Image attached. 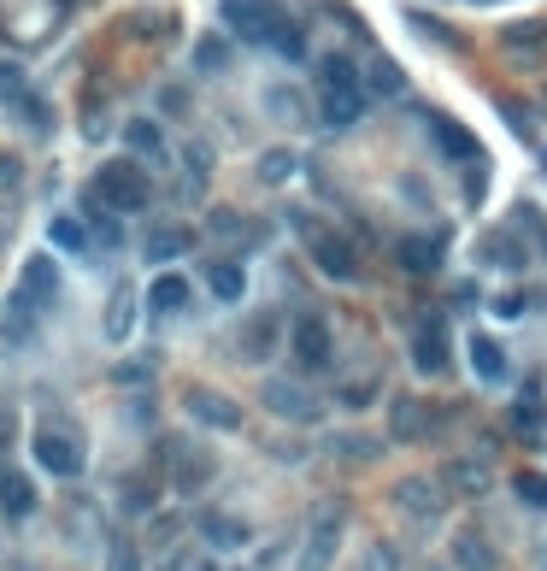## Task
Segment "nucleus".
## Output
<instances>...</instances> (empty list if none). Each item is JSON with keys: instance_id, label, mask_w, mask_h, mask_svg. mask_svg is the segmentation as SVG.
I'll return each instance as SVG.
<instances>
[{"instance_id": "nucleus-1", "label": "nucleus", "mask_w": 547, "mask_h": 571, "mask_svg": "<svg viewBox=\"0 0 547 571\" xmlns=\"http://www.w3.org/2000/svg\"><path fill=\"white\" fill-rule=\"evenodd\" d=\"M95 195L124 218V213H147L154 207V177L141 171V159H107L95 171Z\"/></svg>"}, {"instance_id": "nucleus-2", "label": "nucleus", "mask_w": 547, "mask_h": 571, "mask_svg": "<svg viewBox=\"0 0 547 571\" xmlns=\"http://www.w3.org/2000/svg\"><path fill=\"white\" fill-rule=\"evenodd\" d=\"M218 12L242 42H260V48H271L289 24V12L277 7V0H218Z\"/></svg>"}, {"instance_id": "nucleus-3", "label": "nucleus", "mask_w": 547, "mask_h": 571, "mask_svg": "<svg viewBox=\"0 0 547 571\" xmlns=\"http://www.w3.org/2000/svg\"><path fill=\"white\" fill-rule=\"evenodd\" d=\"M306 254H312V265H319L330 283H353V277H360V248H353L348 236H335V230H312Z\"/></svg>"}, {"instance_id": "nucleus-4", "label": "nucleus", "mask_w": 547, "mask_h": 571, "mask_svg": "<svg viewBox=\"0 0 547 571\" xmlns=\"http://www.w3.org/2000/svg\"><path fill=\"white\" fill-rule=\"evenodd\" d=\"M265 406H271L277 419H289V424H319V419H324V406L312 401L294 377H265Z\"/></svg>"}, {"instance_id": "nucleus-5", "label": "nucleus", "mask_w": 547, "mask_h": 571, "mask_svg": "<svg viewBox=\"0 0 547 571\" xmlns=\"http://www.w3.org/2000/svg\"><path fill=\"white\" fill-rule=\"evenodd\" d=\"M30 454H36L41 472H53V478H77L82 472V442L66 436V431H36Z\"/></svg>"}, {"instance_id": "nucleus-6", "label": "nucleus", "mask_w": 547, "mask_h": 571, "mask_svg": "<svg viewBox=\"0 0 547 571\" xmlns=\"http://www.w3.org/2000/svg\"><path fill=\"white\" fill-rule=\"evenodd\" d=\"M342 536H348L342 513L312 519V530H306V548H301V571H330V565H335V554H342Z\"/></svg>"}, {"instance_id": "nucleus-7", "label": "nucleus", "mask_w": 547, "mask_h": 571, "mask_svg": "<svg viewBox=\"0 0 547 571\" xmlns=\"http://www.w3.org/2000/svg\"><path fill=\"white\" fill-rule=\"evenodd\" d=\"M183 413L195 419V424H206V431H242V406L229 401V395H218V390H188L183 395Z\"/></svg>"}, {"instance_id": "nucleus-8", "label": "nucleus", "mask_w": 547, "mask_h": 571, "mask_svg": "<svg viewBox=\"0 0 547 571\" xmlns=\"http://www.w3.org/2000/svg\"><path fill=\"white\" fill-rule=\"evenodd\" d=\"M394 506L418 524H436L448 513V495H441V483H430V478H407V483H394Z\"/></svg>"}, {"instance_id": "nucleus-9", "label": "nucleus", "mask_w": 547, "mask_h": 571, "mask_svg": "<svg viewBox=\"0 0 547 571\" xmlns=\"http://www.w3.org/2000/svg\"><path fill=\"white\" fill-rule=\"evenodd\" d=\"M188 277L183 272H159L154 283H147V318L154 324H165V318H177V313H188Z\"/></svg>"}, {"instance_id": "nucleus-10", "label": "nucleus", "mask_w": 547, "mask_h": 571, "mask_svg": "<svg viewBox=\"0 0 547 571\" xmlns=\"http://www.w3.org/2000/svg\"><path fill=\"white\" fill-rule=\"evenodd\" d=\"M289 342H294V360H301L306 372H324L330 354H335V342H330V324H324V318H301Z\"/></svg>"}, {"instance_id": "nucleus-11", "label": "nucleus", "mask_w": 547, "mask_h": 571, "mask_svg": "<svg viewBox=\"0 0 547 571\" xmlns=\"http://www.w3.org/2000/svg\"><path fill=\"white\" fill-rule=\"evenodd\" d=\"M430 419H441V413H436L430 401H418V395H401V401L389 406V424H394V436H401V442H424L436 431Z\"/></svg>"}, {"instance_id": "nucleus-12", "label": "nucleus", "mask_w": 547, "mask_h": 571, "mask_svg": "<svg viewBox=\"0 0 547 571\" xmlns=\"http://www.w3.org/2000/svg\"><path fill=\"white\" fill-rule=\"evenodd\" d=\"M430 130H436V148L448 154V159H459V166H477V159H482V148H477V136H471L466 125H453V118H441V112H430Z\"/></svg>"}, {"instance_id": "nucleus-13", "label": "nucleus", "mask_w": 547, "mask_h": 571, "mask_svg": "<svg viewBox=\"0 0 547 571\" xmlns=\"http://www.w3.org/2000/svg\"><path fill=\"white\" fill-rule=\"evenodd\" d=\"M319 89L324 95H365V71L348 53H324L319 59Z\"/></svg>"}, {"instance_id": "nucleus-14", "label": "nucleus", "mask_w": 547, "mask_h": 571, "mask_svg": "<svg viewBox=\"0 0 547 571\" xmlns=\"http://www.w3.org/2000/svg\"><path fill=\"white\" fill-rule=\"evenodd\" d=\"M30 301V307H48V301L59 295V265L48 259V254H30L25 259V289H18Z\"/></svg>"}, {"instance_id": "nucleus-15", "label": "nucleus", "mask_w": 547, "mask_h": 571, "mask_svg": "<svg viewBox=\"0 0 547 571\" xmlns=\"http://www.w3.org/2000/svg\"><path fill=\"white\" fill-rule=\"evenodd\" d=\"M441 248H448V242H441L436 230H430V236H401V248H394V259H401L407 272H418V277H430L436 265H441Z\"/></svg>"}, {"instance_id": "nucleus-16", "label": "nucleus", "mask_w": 547, "mask_h": 571, "mask_svg": "<svg viewBox=\"0 0 547 571\" xmlns=\"http://www.w3.org/2000/svg\"><path fill=\"white\" fill-rule=\"evenodd\" d=\"M500 48L518 53V59H536L547 48V18H518V24L500 30Z\"/></svg>"}, {"instance_id": "nucleus-17", "label": "nucleus", "mask_w": 547, "mask_h": 571, "mask_svg": "<svg viewBox=\"0 0 547 571\" xmlns=\"http://www.w3.org/2000/svg\"><path fill=\"white\" fill-rule=\"evenodd\" d=\"M206 289H213V301H224V307H236V301L247 295V272L236 259H213L206 265Z\"/></svg>"}, {"instance_id": "nucleus-18", "label": "nucleus", "mask_w": 547, "mask_h": 571, "mask_svg": "<svg viewBox=\"0 0 547 571\" xmlns=\"http://www.w3.org/2000/svg\"><path fill=\"white\" fill-rule=\"evenodd\" d=\"M36 483L25 478V472H0V513L7 519H30L36 513Z\"/></svg>"}, {"instance_id": "nucleus-19", "label": "nucleus", "mask_w": 547, "mask_h": 571, "mask_svg": "<svg viewBox=\"0 0 547 571\" xmlns=\"http://www.w3.org/2000/svg\"><path fill=\"white\" fill-rule=\"evenodd\" d=\"M412 365H418L424 377L448 372V342H441L436 324H424V331H412Z\"/></svg>"}, {"instance_id": "nucleus-20", "label": "nucleus", "mask_w": 547, "mask_h": 571, "mask_svg": "<svg viewBox=\"0 0 547 571\" xmlns=\"http://www.w3.org/2000/svg\"><path fill=\"white\" fill-rule=\"evenodd\" d=\"M471 372L477 383H507V354H500V342L495 336H471Z\"/></svg>"}, {"instance_id": "nucleus-21", "label": "nucleus", "mask_w": 547, "mask_h": 571, "mask_svg": "<svg viewBox=\"0 0 547 571\" xmlns=\"http://www.w3.org/2000/svg\"><path fill=\"white\" fill-rule=\"evenodd\" d=\"M201 536L213 542V548H247V542H254V524H242V519H229V513H206L201 519Z\"/></svg>"}, {"instance_id": "nucleus-22", "label": "nucleus", "mask_w": 547, "mask_h": 571, "mask_svg": "<svg viewBox=\"0 0 547 571\" xmlns=\"http://www.w3.org/2000/svg\"><path fill=\"white\" fill-rule=\"evenodd\" d=\"M48 236H53V248H66V254H95V230L82 218H71V213H59L53 224H48Z\"/></svg>"}, {"instance_id": "nucleus-23", "label": "nucleus", "mask_w": 547, "mask_h": 571, "mask_svg": "<svg viewBox=\"0 0 547 571\" xmlns=\"http://www.w3.org/2000/svg\"><path fill=\"white\" fill-rule=\"evenodd\" d=\"M453 565L459 571H495V548L477 536V530H459L453 536Z\"/></svg>"}, {"instance_id": "nucleus-24", "label": "nucleus", "mask_w": 547, "mask_h": 571, "mask_svg": "<svg viewBox=\"0 0 547 571\" xmlns=\"http://www.w3.org/2000/svg\"><path fill=\"white\" fill-rule=\"evenodd\" d=\"M124 148L141 154V159H165V136H159L154 118H130V125H124Z\"/></svg>"}, {"instance_id": "nucleus-25", "label": "nucleus", "mask_w": 547, "mask_h": 571, "mask_svg": "<svg viewBox=\"0 0 547 571\" xmlns=\"http://www.w3.org/2000/svg\"><path fill=\"white\" fill-rule=\"evenodd\" d=\"M77 218L89 224V230H95L100 242H124V236H118V230H124V218H118V213H113L100 195H89V200H82V213H77Z\"/></svg>"}, {"instance_id": "nucleus-26", "label": "nucleus", "mask_w": 547, "mask_h": 571, "mask_svg": "<svg viewBox=\"0 0 547 571\" xmlns=\"http://www.w3.org/2000/svg\"><path fill=\"white\" fill-rule=\"evenodd\" d=\"M188 248H195V230H183V224H172V230H154V242H147V259L165 265V259H183Z\"/></svg>"}, {"instance_id": "nucleus-27", "label": "nucleus", "mask_w": 547, "mask_h": 571, "mask_svg": "<svg viewBox=\"0 0 547 571\" xmlns=\"http://www.w3.org/2000/svg\"><path fill=\"white\" fill-rule=\"evenodd\" d=\"M130 331H136V289H113V301H107V336L124 342Z\"/></svg>"}, {"instance_id": "nucleus-28", "label": "nucleus", "mask_w": 547, "mask_h": 571, "mask_svg": "<svg viewBox=\"0 0 547 571\" xmlns=\"http://www.w3.org/2000/svg\"><path fill=\"white\" fill-rule=\"evenodd\" d=\"M319 107H324L330 125H353V118H365L371 95H319Z\"/></svg>"}, {"instance_id": "nucleus-29", "label": "nucleus", "mask_w": 547, "mask_h": 571, "mask_svg": "<svg viewBox=\"0 0 547 571\" xmlns=\"http://www.w3.org/2000/svg\"><path fill=\"white\" fill-rule=\"evenodd\" d=\"M365 95H407L401 66H389V59H371V66H365Z\"/></svg>"}, {"instance_id": "nucleus-30", "label": "nucleus", "mask_w": 547, "mask_h": 571, "mask_svg": "<svg viewBox=\"0 0 547 571\" xmlns=\"http://www.w3.org/2000/svg\"><path fill=\"white\" fill-rule=\"evenodd\" d=\"M482 265H500V272H524V248L512 236H500V242H482Z\"/></svg>"}, {"instance_id": "nucleus-31", "label": "nucleus", "mask_w": 547, "mask_h": 571, "mask_svg": "<svg viewBox=\"0 0 547 571\" xmlns=\"http://www.w3.org/2000/svg\"><path fill=\"white\" fill-rule=\"evenodd\" d=\"M271 342H277V324H271V318H254V324H242V354H247V360L271 354Z\"/></svg>"}, {"instance_id": "nucleus-32", "label": "nucleus", "mask_w": 547, "mask_h": 571, "mask_svg": "<svg viewBox=\"0 0 547 571\" xmlns=\"http://www.w3.org/2000/svg\"><path fill=\"white\" fill-rule=\"evenodd\" d=\"M512 495L524 506H536V513H547V472H518L512 478Z\"/></svg>"}, {"instance_id": "nucleus-33", "label": "nucleus", "mask_w": 547, "mask_h": 571, "mask_svg": "<svg viewBox=\"0 0 547 571\" xmlns=\"http://www.w3.org/2000/svg\"><path fill=\"white\" fill-rule=\"evenodd\" d=\"M448 472H453V483L466 489V495H482V489H489V478H482V460H453Z\"/></svg>"}, {"instance_id": "nucleus-34", "label": "nucleus", "mask_w": 547, "mask_h": 571, "mask_svg": "<svg viewBox=\"0 0 547 571\" xmlns=\"http://www.w3.org/2000/svg\"><path fill=\"white\" fill-rule=\"evenodd\" d=\"M154 495H159V489L147 483V478H136V483H124V489H118L124 513H147V506H154Z\"/></svg>"}, {"instance_id": "nucleus-35", "label": "nucleus", "mask_w": 547, "mask_h": 571, "mask_svg": "<svg viewBox=\"0 0 547 571\" xmlns=\"http://www.w3.org/2000/svg\"><path fill=\"white\" fill-rule=\"evenodd\" d=\"M195 66H201V71H224V66H229V42H218V36H206V42L195 48Z\"/></svg>"}, {"instance_id": "nucleus-36", "label": "nucleus", "mask_w": 547, "mask_h": 571, "mask_svg": "<svg viewBox=\"0 0 547 571\" xmlns=\"http://www.w3.org/2000/svg\"><path fill=\"white\" fill-rule=\"evenodd\" d=\"M271 53H283V59H306V36H301V24H294V18L283 24L277 42H271Z\"/></svg>"}, {"instance_id": "nucleus-37", "label": "nucleus", "mask_w": 547, "mask_h": 571, "mask_svg": "<svg viewBox=\"0 0 547 571\" xmlns=\"http://www.w3.org/2000/svg\"><path fill=\"white\" fill-rule=\"evenodd\" d=\"M206 472H213V465H206L201 454H183V472H177V489H201V483H206Z\"/></svg>"}, {"instance_id": "nucleus-38", "label": "nucleus", "mask_w": 547, "mask_h": 571, "mask_svg": "<svg viewBox=\"0 0 547 571\" xmlns=\"http://www.w3.org/2000/svg\"><path fill=\"white\" fill-rule=\"evenodd\" d=\"M377 447H383V442H371V436H342V442H335V454H348V460H377Z\"/></svg>"}, {"instance_id": "nucleus-39", "label": "nucleus", "mask_w": 547, "mask_h": 571, "mask_svg": "<svg viewBox=\"0 0 547 571\" xmlns=\"http://www.w3.org/2000/svg\"><path fill=\"white\" fill-rule=\"evenodd\" d=\"M289 171H294V154H265V159H260V177H265V183H283Z\"/></svg>"}, {"instance_id": "nucleus-40", "label": "nucleus", "mask_w": 547, "mask_h": 571, "mask_svg": "<svg viewBox=\"0 0 547 571\" xmlns=\"http://www.w3.org/2000/svg\"><path fill=\"white\" fill-rule=\"evenodd\" d=\"M512 424H518V431H536V424H541V406H536V390H530V395H524V401L512 406Z\"/></svg>"}, {"instance_id": "nucleus-41", "label": "nucleus", "mask_w": 547, "mask_h": 571, "mask_svg": "<svg viewBox=\"0 0 547 571\" xmlns=\"http://www.w3.org/2000/svg\"><path fill=\"white\" fill-rule=\"evenodd\" d=\"M482 189H489V171H482V159H477V166H466V200L471 207L482 200Z\"/></svg>"}, {"instance_id": "nucleus-42", "label": "nucleus", "mask_w": 547, "mask_h": 571, "mask_svg": "<svg viewBox=\"0 0 547 571\" xmlns=\"http://www.w3.org/2000/svg\"><path fill=\"white\" fill-rule=\"evenodd\" d=\"M342 401H348V406H365V401H377V383H353V390H342Z\"/></svg>"}, {"instance_id": "nucleus-43", "label": "nucleus", "mask_w": 547, "mask_h": 571, "mask_svg": "<svg viewBox=\"0 0 547 571\" xmlns=\"http://www.w3.org/2000/svg\"><path fill=\"white\" fill-rule=\"evenodd\" d=\"M113 571H141V560H136V548H113Z\"/></svg>"}, {"instance_id": "nucleus-44", "label": "nucleus", "mask_w": 547, "mask_h": 571, "mask_svg": "<svg viewBox=\"0 0 547 571\" xmlns=\"http://www.w3.org/2000/svg\"><path fill=\"white\" fill-rule=\"evenodd\" d=\"M271 107H277V118H294V89H271Z\"/></svg>"}, {"instance_id": "nucleus-45", "label": "nucleus", "mask_w": 547, "mask_h": 571, "mask_svg": "<svg viewBox=\"0 0 547 571\" xmlns=\"http://www.w3.org/2000/svg\"><path fill=\"white\" fill-rule=\"evenodd\" d=\"M360 571H394V565H389V548H377V554H371V565H360Z\"/></svg>"}, {"instance_id": "nucleus-46", "label": "nucleus", "mask_w": 547, "mask_h": 571, "mask_svg": "<svg viewBox=\"0 0 547 571\" xmlns=\"http://www.w3.org/2000/svg\"><path fill=\"white\" fill-rule=\"evenodd\" d=\"M0 447H12V413L0 406Z\"/></svg>"}, {"instance_id": "nucleus-47", "label": "nucleus", "mask_w": 547, "mask_h": 571, "mask_svg": "<svg viewBox=\"0 0 547 571\" xmlns=\"http://www.w3.org/2000/svg\"><path fill=\"white\" fill-rule=\"evenodd\" d=\"M206 571H218V565H206Z\"/></svg>"}]
</instances>
